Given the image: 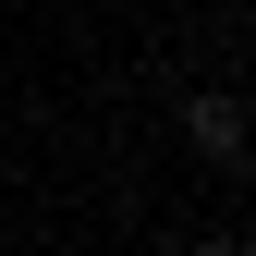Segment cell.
<instances>
[{"label":"cell","instance_id":"obj_1","mask_svg":"<svg viewBox=\"0 0 256 256\" xmlns=\"http://www.w3.org/2000/svg\"><path fill=\"white\" fill-rule=\"evenodd\" d=\"M183 122H196V158H220V171H244V98H220V86H208V98L183 110Z\"/></svg>","mask_w":256,"mask_h":256},{"label":"cell","instance_id":"obj_2","mask_svg":"<svg viewBox=\"0 0 256 256\" xmlns=\"http://www.w3.org/2000/svg\"><path fill=\"white\" fill-rule=\"evenodd\" d=\"M183 256H244V244H232V232H208V244H183Z\"/></svg>","mask_w":256,"mask_h":256}]
</instances>
